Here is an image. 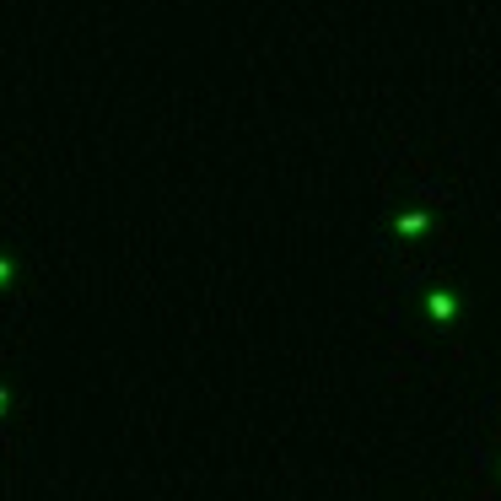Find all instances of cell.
<instances>
[{
	"mask_svg": "<svg viewBox=\"0 0 501 501\" xmlns=\"http://www.w3.org/2000/svg\"><path fill=\"white\" fill-rule=\"evenodd\" d=\"M0 410H5V389H0Z\"/></svg>",
	"mask_w": 501,
	"mask_h": 501,
	"instance_id": "cell-4",
	"label": "cell"
},
{
	"mask_svg": "<svg viewBox=\"0 0 501 501\" xmlns=\"http://www.w3.org/2000/svg\"><path fill=\"white\" fill-rule=\"evenodd\" d=\"M426 308H432V318H437V324H447V318L458 313V302H453L447 291H432V302H426Z\"/></svg>",
	"mask_w": 501,
	"mask_h": 501,
	"instance_id": "cell-1",
	"label": "cell"
},
{
	"mask_svg": "<svg viewBox=\"0 0 501 501\" xmlns=\"http://www.w3.org/2000/svg\"><path fill=\"white\" fill-rule=\"evenodd\" d=\"M5 276H11V265H5V259H0V280H5Z\"/></svg>",
	"mask_w": 501,
	"mask_h": 501,
	"instance_id": "cell-3",
	"label": "cell"
},
{
	"mask_svg": "<svg viewBox=\"0 0 501 501\" xmlns=\"http://www.w3.org/2000/svg\"><path fill=\"white\" fill-rule=\"evenodd\" d=\"M421 226H426V211H404L399 216V232H421Z\"/></svg>",
	"mask_w": 501,
	"mask_h": 501,
	"instance_id": "cell-2",
	"label": "cell"
}]
</instances>
